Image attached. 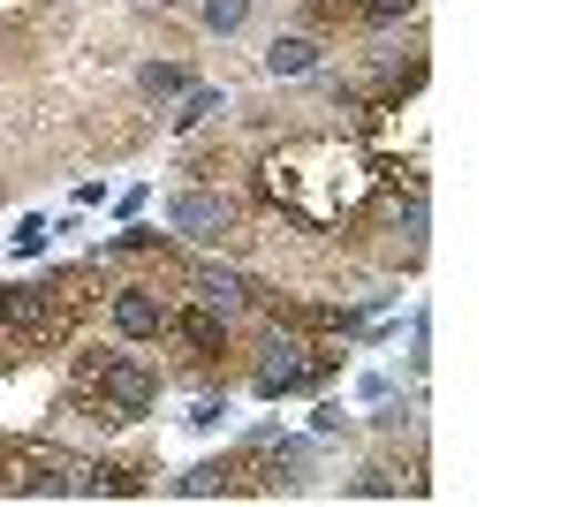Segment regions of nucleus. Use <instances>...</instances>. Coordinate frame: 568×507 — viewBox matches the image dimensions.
I'll list each match as a JSON object with an SVG mask.
<instances>
[{
	"mask_svg": "<svg viewBox=\"0 0 568 507\" xmlns=\"http://www.w3.org/2000/svg\"><path fill=\"white\" fill-rule=\"evenodd\" d=\"M356 394H364V402H387L394 379H387V372H364V379H356Z\"/></svg>",
	"mask_w": 568,
	"mask_h": 507,
	"instance_id": "412c9836",
	"label": "nucleus"
},
{
	"mask_svg": "<svg viewBox=\"0 0 568 507\" xmlns=\"http://www.w3.org/2000/svg\"><path fill=\"white\" fill-rule=\"evenodd\" d=\"M258 356H251V394L258 402H288V394H318L349 372V341L342 334H304V326H265L258 318Z\"/></svg>",
	"mask_w": 568,
	"mask_h": 507,
	"instance_id": "f03ea898",
	"label": "nucleus"
},
{
	"mask_svg": "<svg viewBox=\"0 0 568 507\" xmlns=\"http://www.w3.org/2000/svg\"><path fill=\"white\" fill-rule=\"evenodd\" d=\"M296 16H304L311 39H342V31H364L356 0H296Z\"/></svg>",
	"mask_w": 568,
	"mask_h": 507,
	"instance_id": "f8f14e48",
	"label": "nucleus"
},
{
	"mask_svg": "<svg viewBox=\"0 0 568 507\" xmlns=\"http://www.w3.org/2000/svg\"><path fill=\"white\" fill-rule=\"evenodd\" d=\"M168 493H175V500H227V455L190 463L182 477H168Z\"/></svg>",
	"mask_w": 568,
	"mask_h": 507,
	"instance_id": "9b49d317",
	"label": "nucleus"
},
{
	"mask_svg": "<svg viewBox=\"0 0 568 507\" xmlns=\"http://www.w3.org/2000/svg\"><path fill=\"white\" fill-rule=\"evenodd\" d=\"M342 493H349V500H402V469L394 463H364L356 477H342Z\"/></svg>",
	"mask_w": 568,
	"mask_h": 507,
	"instance_id": "4468645a",
	"label": "nucleus"
},
{
	"mask_svg": "<svg viewBox=\"0 0 568 507\" xmlns=\"http://www.w3.org/2000/svg\"><path fill=\"white\" fill-rule=\"evenodd\" d=\"M349 432H356V417L318 386V402H311V439H349Z\"/></svg>",
	"mask_w": 568,
	"mask_h": 507,
	"instance_id": "f3484780",
	"label": "nucleus"
},
{
	"mask_svg": "<svg viewBox=\"0 0 568 507\" xmlns=\"http://www.w3.org/2000/svg\"><path fill=\"white\" fill-rule=\"evenodd\" d=\"M220 114H227V91H220V84H190V91L175 99L168 129H175V136H197V129H213Z\"/></svg>",
	"mask_w": 568,
	"mask_h": 507,
	"instance_id": "1a4fd4ad",
	"label": "nucleus"
},
{
	"mask_svg": "<svg viewBox=\"0 0 568 507\" xmlns=\"http://www.w3.org/2000/svg\"><path fill=\"white\" fill-rule=\"evenodd\" d=\"M144 493H160L152 469L122 463V455H77L69 469V500H144Z\"/></svg>",
	"mask_w": 568,
	"mask_h": 507,
	"instance_id": "0eeeda50",
	"label": "nucleus"
},
{
	"mask_svg": "<svg viewBox=\"0 0 568 507\" xmlns=\"http://www.w3.org/2000/svg\"><path fill=\"white\" fill-rule=\"evenodd\" d=\"M168 235L190 251H227L235 243V197L220 182H182L168 197Z\"/></svg>",
	"mask_w": 568,
	"mask_h": 507,
	"instance_id": "39448f33",
	"label": "nucleus"
},
{
	"mask_svg": "<svg viewBox=\"0 0 568 507\" xmlns=\"http://www.w3.org/2000/svg\"><path fill=\"white\" fill-rule=\"evenodd\" d=\"M106 326L114 341H130V348H160L168 326H175V296L152 281V273H136V281H106Z\"/></svg>",
	"mask_w": 568,
	"mask_h": 507,
	"instance_id": "20e7f679",
	"label": "nucleus"
},
{
	"mask_svg": "<svg viewBox=\"0 0 568 507\" xmlns=\"http://www.w3.org/2000/svg\"><path fill=\"white\" fill-rule=\"evenodd\" d=\"M152 8H190V0H152Z\"/></svg>",
	"mask_w": 568,
	"mask_h": 507,
	"instance_id": "4be33fe9",
	"label": "nucleus"
},
{
	"mask_svg": "<svg viewBox=\"0 0 568 507\" xmlns=\"http://www.w3.org/2000/svg\"><path fill=\"white\" fill-rule=\"evenodd\" d=\"M318 61H326V39H311V31H273L265 39V77H281V84H304Z\"/></svg>",
	"mask_w": 568,
	"mask_h": 507,
	"instance_id": "6e6552de",
	"label": "nucleus"
},
{
	"mask_svg": "<svg viewBox=\"0 0 568 507\" xmlns=\"http://www.w3.org/2000/svg\"><path fill=\"white\" fill-rule=\"evenodd\" d=\"M251 205L281 212L304 235H342L372 212V160L356 152V136H281L251 152Z\"/></svg>",
	"mask_w": 568,
	"mask_h": 507,
	"instance_id": "f257e3e1",
	"label": "nucleus"
},
{
	"mask_svg": "<svg viewBox=\"0 0 568 507\" xmlns=\"http://www.w3.org/2000/svg\"><path fill=\"white\" fill-rule=\"evenodd\" d=\"M197 8V23L213 31V39H235L243 23H251V0H190Z\"/></svg>",
	"mask_w": 568,
	"mask_h": 507,
	"instance_id": "dca6fc26",
	"label": "nucleus"
},
{
	"mask_svg": "<svg viewBox=\"0 0 568 507\" xmlns=\"http://www.w3.org/2000/svg\"><path fill=\"white\" fill-rule=\"evenodd\" d=\"M190 84H197V77H190L182 61H144V69H136V99H152V107H175Z\"/></svg>",
	"mask_w": 568,
	"mask_h": 507,
	"instance_id": "ddd939ff",
	"label": "nucleus"
},
{
	"mask_svg": "<svg viewBox=\"0 0 568 507\" xmlns=\"http://www.w3.org/2000/svg\"><path fill=\"white\" fill-rule=\"evenodd\" d=\"M356 16H364V31H402L425 16V0H356Z\"/></svg>",
	"mask_w": 568,
	"mask_h": 507,
	"instance_id": "2eb2a0df",
	"label": "nucleus"
},
{
	"mask_svg": "<svg viewBox=\"0 0 568 507\" xmlns=\"http://www.w3.org/2000/svg\"><path fill=\"white\" fill-rule=\"evenodd\" d=\"M122 257H168V235H160V227L136 212V220H122V235L99 251V265H122Z\"/></svg>",
	"mask_w": 568,
	"mask_h": 507,
	"instance_id": "9d476101",
	"label": "nucleus"
},
{
	"mask_svg": "<svg viewBox=\"0 0 568 507\" xmlns=\"http://www.w3.org/2000/svg\"><path fill=\"white\" fill-rule=\"evenodd\" d=\"M168 341H175L197 372H213V364L235 356V318L213 311V303H197V296H175V326H168Z\"/></svg>",
	"mask_w": 568,
	"mask_h": 507,
	"instance_id": "423d86ee",
	"label": "nucleus"
},
{
	"mask_svg": "<svg viewBox=\"0 0 568 507\" xmlns=\"http://www.w3.org/2000/svg\"><path fill=\"white\" fill-rule=\"evenodd\" d=\"M45 243H53V220H45V212H23L16 235H8V251H16V257H45Z\"/></svg>",
	"mask_w": 568,
	"mask_h": 507,
	"instance_id": "a211bd4d",
	"label": "nucleus"
},
{
	"mask_svg": "<svg viewBox=\"0 0 568 507\" xmlns=\"http://www.w3.org/2000/svg\"><path fill=\"white\" fill-rule=\"evenodd\" d=\"M182 424H190V432H220V424H227V386H220V394L205 386V394L190 402V417H182Z\"/></svg>",
	"mask_w": 568,
	"mask_h": 507,
	"instance_id": "6ab92c4d",
	"label": "nucleus"
},
{
	"mask_svg": "<svg viewBox=\"0 0 568 507\" xmlns=\"http://www.w3.org/2000/svg\"><path fill=\"white\" fill-rule=\"evenodd\" d=\"M77 334H84V311L61 296L45 273L39 281H8V288H0V372H8V364L61 356Z\"/></svg>",
	"mask_w": 568,
	"mask_h": 507,
	"instance_id": "7ed1b4c3",
	"label": "nucleus"
},
{
	"mask_svg": "<svg viewBox=\"0 0 568 507\" xmlns=\"http://www.w3.org/2000/svg\"><path fill=\"white\" fill-rule=\"evenodd\" d=\"M152 205V190H144V182H130V190H122V197H114V212H122V220H136V212Z\"/></svg>",
	"mask_w": 568,
	"mask_h": 507,
	"instance_id": "aec40b11",
	"label": "nucleus"
}]
</instances>
